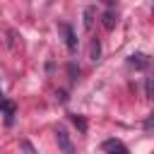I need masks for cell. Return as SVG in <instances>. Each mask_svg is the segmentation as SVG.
<instances>
[{"label": "cell", "mask_w": 154, "mask_h": 154, "mask_svg": "<svg viewBox=\"0 0 154 154\" xmlns=\"http://www.w3.org/2000/svg\"><path fill=\"white\" fill-rule=\"evenodd\" d=\"M70 118H72V123H75V125H77L82 132L87 130V120H84V118H79V116H70Z\"/></svg>", "instance_id": "cell-9"}, {"label": "cell", "mask_w": 154, "mask_h": 154, "mask_svg": "<svg viewBox=\"0 0 154 154\" xmlns=\"http://www.w3.org/2000/svg\"><path fill=\"white\" fill-rule=\"evenodd\" d=\"M58 31H60V34H63V38H65L67 51H70V53H75V51H77V34H75V29H72L67 22H63V24H58Z\"/></svg>", "instance_id": "cell-1"}, {"label": "cell", "mask_w": 154, "mask_h": 154, "mask_svg": "<svg viewBox=\"0 0 154 154\" xmlns=\"http://www.w3.org/2000/svg\"><path fill=\"white\" fill-rule=\"evenodd\" d=\"M101 149H103V152H118V154H128V147H125L120 140H103V142H101Z\"/></svg>", "instance_id": "cell-3"}, {"label": "cell", "mask_w": 154, "mask_h": 154, "mask_svg": "<svg viewBox=\"0 0 154 154\" xmlns=\"http://www.w3.org/2000/svg\"><path fill=\"white\" fill-rule=\"evenodd\" d=\"M101 24H103L106 31L116 29V24H118V14H116V10H106V12L101 14Z\"/></svg>", "instance_id": "cell-5"}, {"label": "cell", "mask_w": 154, "mask_h": 154, "mask_svg": "<svg viewBox=\"0 0 154 154\" xmlns=\"http://www.w3.org/2000/svg\"><path fill=\"white\" fill-rule=\"evenodd\" d=\"M55 140H58V147H60L63 152H67V154H72V152H75V144L70 142V135H67L63 128H58V130H55Z\"/></svg>", "instance_id": "cell-2"}, {"label": "cell", "mask_w": 154, "mask_h": 154, "mask_svg": "<svg viewBox=\"0 0 154 154\" xmlns=\"http://www.w3.org/2000/svg\"><path fill=\"white\" fill-rule=\"evenodd\" d=\"M144 96H147V99L152 96V77H147V79H144Z\"/></svg>", "instance_id": "cell-10"}, {"label": "cell", "mask_w": 154, "mask_h": 154, "mask_svg": "<svg viewBox=\"0 0 154 154\" xmlns=\"http://www.w3.org/2000/svg\"><path fill=\"white\" fill-rule=\"evenodd\" d=\"M94 17H96V7H87V10H84V29H87V31H91Z\"/></svg>", "instance_id": "cell-7"}, {"label": "cell", "mask_w": 154, "mask_h": 154, "mask_svg": "<svg viewBox=\"0 0 154 154\" xmlns=\"http://www.w3.org/2000/svg\"><path fill=\"white\" fill-rule=\"evenodd\" d=\"M0 111L5 113V123H7V125H12V123H14V113H17L14 103H12V101H5V99H0Z\"/></svg>", "instance_id": "cell-4"}, {"label": "cell", "mask_w": 154, "mask_h": 154, "mask_svg": "<svg viewBox=\"0 0 154 154\" xmlns=\"http://www.w3.org/2000/svg\"><path fill=\"white\" fill-rule=\"evenodd\" d=\"M22 149H26V152H34V147H31L29 142H22Z\"/></svg>", "instance_id": "cell-11"}, {"label": "cell", "mask_w": 154, "mask_h": 154, "mask_svg": "<svg viewBox=\"0 0 154 154\" xmlns=\"http://www.w3.org/2000/svg\"><path fill=\"white\" fill-rule=\"evenodd\" d=\"M128 63H130L135 70H142V67H147V65H149V58H147L144 53H132V55L128 58Z\"/></svg>", "instance_id": "cell-6"}, {"label": "cell", "mask_w": 154, "mask_h": 154, "mask_svg": "<svg viewBox=\"0 0 154 154\" xmlns=\"http://www.w3.org/2000/svg\"><path fill=\"white\" fill-rule=\"evenodd\" d=\"M99 55H101V46H99V38H94L91 41V60H99Z\"/></svg>", "instance_id": "cell-8"}]
</instances>
